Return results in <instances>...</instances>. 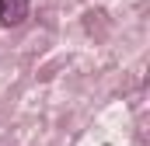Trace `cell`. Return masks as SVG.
Wrapping results in <instances>:
<instances>
[{
  "mask_svg": "<svg viewBox=\"0 0 150 146\" xmlns=\"http://www.w3.org/2000/svg\"><path fill=\"white\" fill-rule=\"evenodd\" d=\"M28 18V0H0V25L14 28Z\"/></svg>",
  "mask_w": 150,
  "mask_h": 146,
  "instance_id": "6da1fadb",
  "label": "cell"
}]
</instances>
